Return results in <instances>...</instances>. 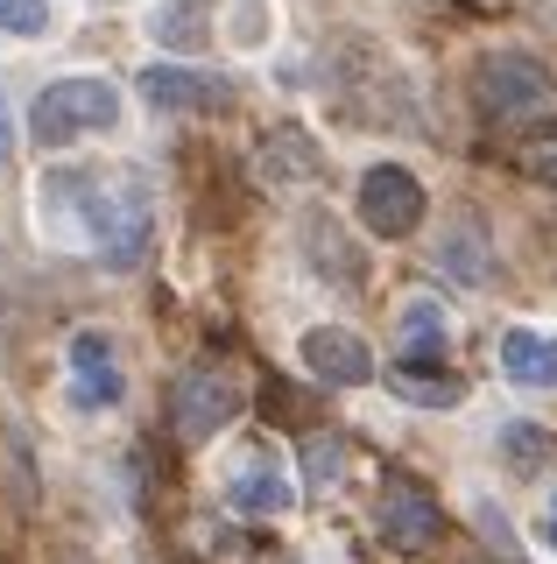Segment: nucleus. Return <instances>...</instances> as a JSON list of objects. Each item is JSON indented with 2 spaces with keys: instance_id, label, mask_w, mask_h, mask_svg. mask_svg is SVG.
<instances>
[{
  "instance_id": "1a4fd4ad",
  "label": "nucleus",
  "mask_w": 557,
  "mask_h": 564,
  "mask_svg": "<svg viewBox=\"0 0 557 564\" xmlns=\"http://www.w3.org/2000/svg\"><path fill=\"white\" fill-rule=\"evenodd\" d=\"M120 395H128V381L113 367V339L92 325L72 332V410H113Z\"/></svg>"
},
{
  "instance_id": "2eb2a0df",
  "label": "nucleus",
  "mask_w": 557,
  "mask_h": 564,
  "mask_svg": "<svg viewBox=\"0 0 557 564\" xmlns=\"http://www.w3.org/2000/svg\"><path fill=\"white\" fill-rule=\"evenodd\" d=\"M149 35L163 50H205V43H212V22H198V0H155Z\"/></svg>"
},
{
  "instance_id": "0eeeda50",
  "label": "nucleus",
  "mask_w": 557,
  "mask_h": 564,
  "mask_svg": "<svg viewBox=\"0 0 557 564\" xmlns=\"http://www.w3.org/2000/svg\"><path fill=\"white\" fill-rule=\"evenodd\" d=\"M550 99V70L529 57V50H494L480 64V106L487 113H529V106Z\"/></svg>"
},
{
  "instance_id": "f03ea898",
  "label": "nucleus",
  "mask_w": 557,
  "mask_h": 564,
  "mask_svg": "<svg viewBox=\"0 0 557 564\" xmlns=\"http://www.w3.org/2000/svg\"><path fill=\"white\" fill-rule=\"evenodd\" d=\"M120 113H128L120 85H107V78H57V85L36 93V106H29V141H36V149H72V141H85V134H113Z\"/></svg>"
},
{
  "instance_id": "39448f33",
  "label": "nucleus",
  "mask_w": 557,
  "mask_h": 564,
  "mask_svg": "<svg viewBox=\"0 0 557 564\" xmlns=\"http://www.w3.org/2000/svg\"><path fill=\"white\" fill-rule=\"evenodd\" d=\"M360 226L374 240H409L424 226V184L403 163H374L360 176Z\"/></svg>"
},
{
  "instance_id": "9b49d317",
  "label": "nucleus",
  "mask_w": 557,
  "mask_h": 564,
  "mask_svg": "<svg viewBox=\"0 0 557 564\" xmlns=\"http://www.w3.org/2000/svg\"><path fill=\"white\" fill-rule=\"evenodd\" d=\"M451 352V317L438 311V296H409L395 317V367H438Z\"/></svg>"
},
{
  "instance_id": "f3484780",
  "label": "nucleus",
  "mask_w": 557,
  "mask_h": 564,
  "mask_svg": "<svg viewBox=\"0 0 557 564\" xmlns=\"http://www.w3.org/2000/svg\"><path fill=\"white\" fill-rule=\"evenodd\" d=\"M395 388L416 402V410H459L466 381L459 375H430V367H395Z\"/></svg>"
},
{
  "instance_id": "4be33fe9",
  "label": "nucleus",
  "mask_w": 557,
  "mask_h": 564,
  "mask_svg": "<svg viewBox=\"0 0 557 564\" xmlns=\"http://www.w3.org/2000/svg\"><path fill=\"white\" fill-rule=\"evenodd\" d=\"M14 155V113H8V99H0V163Z\"/></svg>"
},
{
  "instance_id": "aec40b11",
  "label": "nucleus",
  "mask_w": 557,
  "mask_h": 564,
  "mask_svg": "<svg viewBox=\"0 0 557 564\" xmlns=\"http://www.w3.org/2000/svg\"><path fill=\"white\" fill-rule=\"evenodd\" d=\"M304 480H310V494H339V480H346V445L339 437H310L304 445Z\"/></svg>"
},
{
  "instance_id": "a211bd4d",
  "label": "nucleus",
  "mask_w": 557,
  "mask_h": 564,
  "mask_svg": "<svg viewBox=\"0 0 557 564\" xmlns=\"http://www.w3.org/2000/svg\"><path fill=\"white\" fill-rule=\"evenodd\" d=\"M438 261L459 282H487V254H480V226L473 219H451V240H438Z\"/></svg>"
},
{
  "instance_id": "412c9836",
  "label": "nucleus",
  "mask_w": 557,
  "mask_h": 564,
  "mask_svg": "<svg viewBox=\"0 0 557 564\" xmlns=\"http://www.w3.org/2000/svg\"><path fill=\"white\" fill-rule=\"evenodd\" d=\"M57 29V8L50 0H0V35H22V43H36V35Z\"/></svg>"
},
{
  "instance_id": "6e6552de",
  "label": "nucleus",
  "mask_w": 557,
  "mask_h": 564,
  "mask_svg": "<svg viewBox=\"0 0 557 564\" xmlns=\"http://www.w3.org/2000/svg\"><path fill=\"white\" fill-rule=\"evenodd\" d=\"M134 85H142V99L155 113H219V106H233V85L212 78V70H190V64H149Z\"/></svg>"
},
{
  "instance_id": "20e7f679",
  "label": "nucleus",
  "mask_w": 557,
  "mask_h": 564,
  "mask_svg": "<svg viewBox=\"0 0 557 564\" xmlns=\"http://www.w3.org/2000/svg\"><path fill=\"white\" fill-rule=\"evenodd\" d=\"M374 529H381L389 551H430L438 529H445V508H438V494L416 487L409 473H389L381 494H374Z\"/></svg>"
},
{
  "instance_id": "ddd939ff",
  "label": "nucleus",
  "mask_w": 557,
  "mask_h": 564,
  "mask_svg": "<svg viewBox=\"0 0 557 564\" xmlns=\"http://www.w3.org/2000/svg\"><path fill=\"white\" fill-rule=\"evenodd\" d=\"M318 170H325V149L310 141L304 128H269V141L254 149V176L261 184H318Z\"/></svg>"
},
{
  "instance_id": "4468645a",
  "label": "nucleus",
  "mask_w": 557,
  "mask_h": 564,
  "mask_svg": "<svg viewBox=\"0 0 557 564\" xmlns=\"http://www.w3.org/2000/svg\"><path fill=\"white\" fill-rule=\"evenodd\" d=\"M297 234H304V261H310V269H318V275H332L339 290H353V282H360V254L346 247V234H339V219H332V212H310Z\"/></svg>"
},
{
  "instance_id": "6ab92c4d",
  "label": "nucleus",
  "mask_w": 557,
  "mask_h": 564,
  "mask_svg": "<svg viewBox=\"0 0 557 564\" xmlns=\"http://www.w3.org/2000/svg\"><path fill=\"white\" fill-rule=\"evenodd\" d=\"M515 170L529 176V184H550L557 191V120H550V128H529V134L515 141Z\"/></svg>"
},
{
  "instance_id": "f8f14e48",
  "label": "nucleus",
  "mask_w": 557,
  "mask_h": 564,
  "mask_svg": "<svg viewBox=\"0 0 557 564\" xmlns=\"http://www.w3.org/2000/svg\"><path fill=\"white\" fill-rule=\"evenodd\" d=\"M501 375L529 395H550L557 388V332H536V325H509L501 332Z\"/></svg>"
},
{
  "instance_id": "7ed1b4c3",
  "label": "nucleus",
  "mask_w": 557,
  "mask_h": 564,
  "mask_svg": "<svg viewBox=\"0 0 557 564\" xmlns=\"http://www.w3.org/2000/svg\"><path fill=\"white\" fill-rule=\"evenodd\" d=\"M226 501L248 522H283L290 508H297V480H290V458H283L275 437H254V445L226 466Z\"/></svg>"
},
{
  "instance_id": "dca6fc26",
  "label": "nucleus",
  "mask_w": 557,
  "mask_h": 564,
  "mask_svg": "<svg viewBox=\"0 0 557 564\" xmlns=\"http://www.w3.org/2000/svg\"><path fill=\"white\" fill-rule=\"evenodd\" d=\"M550 458H557V437L550 431H536V423H509V431H501V466H509L515 480H536Z\"/></svg>"
},
{
  "instance_id": "9d476101",
  "label": "nucleus",
  "mask_w": 557,
  "mask_h": 564,
  "mask_svg": "<svg viewBox=\"0 0 557 564\" xmlns=\"http://www.w3.org/2000/svg\"><path fill=\"white\" fill-rule=\"evenodd\" d=\"M304 367L318 381H332V388H368L374 381V352L360 332H346V325H318V332H304Z\"/></svg>"
},
{
  "instance_id": "423d86ee",
  "label": "nucleus",
  "mask_w": 557,
  "mask_h": 564,
  "mask_svg": "<svg viewBox=\"0 0 557 564\" xmlns=\"http://www.w3.org/2000/svg\"><path fill=\"white\" fill-rule=\"evenodd\" d=\"M170 410H177V437H184V445H212L226 423L240 416V388H233V375L198 367V375L177 381V402H170Z\"/></svg>"
},
{
  "instance_id": "5701e85b",
  "label": "nucleus",
  "mask_w": 557,
  "mask_h": 564,
  "mask_svg": "<svg viewBox=\"0 0 557 564\" xmlns=\"http://www.w3.org/2000/svg\"><path fill=\"white\" fill-rule=\"evenodd\" d=\"M536 536H544V543H550V551H557V494H550V508H544V522H536Z\"/></svg>"
},
{
  "instance_id": "f257e3e1",
  "label": "nucleus",
  "mask_w": 557,
  "mask_h": 564,
  "mask_svg": "<svg viewBox=\"0 0 557 564\" xmlns=\"http://www.w3.org/2000/svg\"><path fill=\"white\" fill-rule=\"evenodd\" d=\"M36 219L120 275L142 269L149 234H155V205L142 176H99V170H50L36 191Z\"/></svg>"
}]
</instances>
